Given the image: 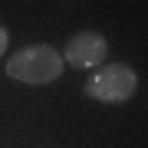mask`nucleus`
Masks as SVG:
<instances>
[{"label":"nucleus","instance_id":"obj_2","mask_svg":"<svg viewBox=\"0 0 148 148\" xmlns=\"http://www.w3.org/2000/svg\"><path fill=\"white\" fill-rule=\"evenodd\" d=\"M138 92V76L125 63H102L95 73L86 79V95L106 106H122Z\"/></svg>","mask_w":148,"mask_h":148},{"label":"nucleus","instance_id":"obj_4","mask_svg":"<svg viewBox=\"0 0 148 148\" xmlns=\"http://www.w3.org/2000/svg\"><path fill=\"white\" fill-rule=\"evenodd\" d=\"M7 46H10V33H7V27H0V56L7 53Z\"/></svg>","mask_w":148,"mask_h":148},{"label":"nucleus","instance_id":"obj_3","mask_svg":"<svg viewBox=\"0 0 148 148\" xmlns=\"http://www.w3.org/2000/svg\"><path fill=\"white\" fill-rule=\"evenodd\" d=\"M106 56H109V43L95 30H82L76 36H69L66 49H63V59L73 69H99L106 63Z\"/></svg>","mask_w":148,"mask_h":148},{"label":"nucleus","instance_id":"obj_1","mask_svg":"<svg viewBox=\"0 0 148 148\" xmlns=\"http://www.w3.org/2000/svg\"><path fill=\"white\" fill-rule=\"evenodd\" d=\"M63 69H66L63 53L53 46H43V43L23 46L7 59V76L16 82H27V86H49L63 76Z\"/></svg>","mask_w":148,"mask_h":148}]
</instances>
